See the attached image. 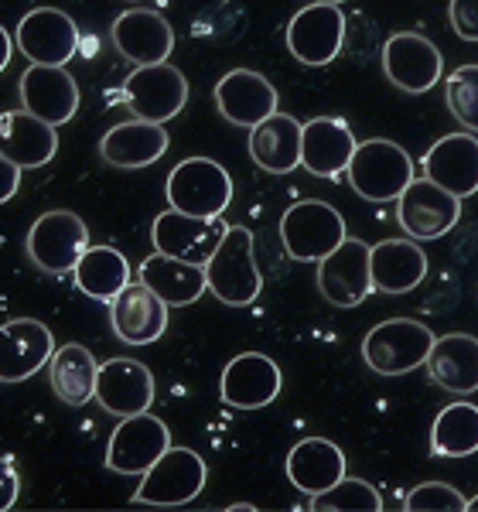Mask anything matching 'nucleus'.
Returning <instances> with one entry per match:
<instances>
[{
  "instance_id": "nucleus-13",
  "label": "nucleus",
  "mask_w": 478,
  "mask_h": 512,
  "mask_svg": "<svg viewBox=\"0 0 478 512\" xmlns=\"http://www.w3.org/2000/svg\"><path fill=\"white\" fill-rule=\"evenodd\" d=\"M14 45L31 65H69L79 52V28L59 7H35L21 18Z\"/></svg>"
},
{
  "instance_id": "nucleus-29",
  "label": "nucleus",
  "mask_w": 478,
  "mask_h": 512,
  "mask_svg": "<svg viewBox=\"0 0 478 512\" xmlns=\"http://www.w3.org/2000/svg\"><path fill=\"white\" fill-rule=\"evenodd\" d=\"M427 373L441 390L451 393H475L478 390V338L465 332L434 335V345L424 359Z\"/></svg>"
},
{
  "instance_id": "nucleus-18",
  "label": "nucleus",
  "mask_w": 478,
  "mask_h": 512,
  "mask_svg": "<svg viewBox=\"0 0 478 512\" xmlns=\"http://www.w3.org/2000/svg\"><path fill=\"white\" fill-rule=\"evenodd\" d=\"M93 396L113 417L144 414L154 403V376L137 359H106L103 366H96Z\"/></svg>"
},
{
  "instance_id": "nucleus-22",
  "label": "nucleus",
  "mask_w": 478,
  "mask_h": 512,
  "mask_svg": "<svg viewBox=\"0 0 478 512\" xmlns=\"http://www.w3.org/2000/svg\"><path fill=\"white\" fill-rule=\"evenodd\" d=\"M216 106L233 127H257L270 113H277L280 96L274 82L253 69H233L216 82Z\"/></svg>"
},
{
  "instance_id": "nucleus-16",
  "label": "nucleus",
  "mask_w": 478,
  "mask_h": 512,
  "mask_svg": "<svg viewBox=\"0 0 478 512\" xmlns=\"http://www.w3.org/2000/svg\"><path fill=\"white\" fill-rule=\"evenodd\" d=\"M18 89L24 110L48 127H62L79 110V86L65 65H28Z\"/></svg>"
},
{
  "instance_id": "nucleus-26",
  "label": "nucleus",
  "mask_w": 478,
  "mask_h": 512,
  "mask_svg": "<svg viewBox=\"0 0 478 512\" xmlns=\"http://www.w3.org/2000/svg\"><path fill=\"white\" fill-rule=\"evenodd\" d=\"M0 154L21 171L45 168L59 154V137H55V127L31 117L28 110H4L0 113Z\"/></svg>"
},
{
  "instance_id": "nucleus-20",
  "label": "nucleus",
  "mask_w": 478,
  "mask_h": 512,
  "mask_svg": "<svg viewBox=\"0 0 478 512\" xmlns=\"http://www.w3.org/2000/svg\"><path fill=\"white\" fill-rule=\"evenodd\" d=\"M226 233V222L222 219H195L185 212H161L151 226V243L154 250L164 256H175V260L188 263H205L216 250V243Z\"/></svg>"
},
{
  "instance_id": "nucleus-19",
  "label": "nucleus",
  "mask_w": 478,
  "mask_h": 512,
  "mask_svg": "<svg viewBox=\"0 0 478 512\" xmlns=\"http://www.w3.org/2000/svg\"><path fill=\"white\" fill-rule=\"evenodd\" d=\"M110 38L123 59L134 65L168 62V55L175 52V31H171V24L158 11H147V7H130V11L117 14Z\"/></svg>"
},
{
  "instance_id": "nucleus-12",
  "label": "nucleus",
  "mask_w": 478,
  "mask_h": 512,
  "mask_svg": "<svg viewBox=\"0 0 478 512\" xmlns=\"http://www.w3.org/2000/svg\"><path fill=\"white\" fill-rule=\"evenodd\" d=\"M318 291L335 308H359L373 294L369 277V246L345 236L332 253L318 260Z\"/></svg>"
},
{
  "instance_id": "nucleus-33",
  "label": "nucleus",
  "mask_w": 478,
  "mask_h": 512,
  "mask_svg": "<svg viewBox=\"0 0 478 512\" xmlns=\"http://www.w3.org/2000/svg\"><path fill=\"white\" fill-rule=\"evenodd\" d=\"M72 280H76V287L86 297L110 304L113 297L134 280V270H130V260L117 250V246L89 243L86 253L79 256V263L72 267Z\"/></svg>"
},
{
  "instance_id": "nucleus-37",
  "label": "nucleus",
  "mask_w": 478,
  "mask_h": 512,
  "mask_svg": "<svg viewBox=\"0 0 478 512\" xmlns=\"http://www.w3.org/2000/svg\"><path fill=\"white\" fill-rule=\"evenodd\" d=\"M407 512H465V495L448 482H424L407 495Z\"/></svg>"
},
{
  "instance_id": "nucleus-30",
  "label": "nucleus",
  "mask_w": 478,
  "mask_h": 512,
  "mask_svg": "<svg viewBox=\"0 0 478 512\" xmlns=\"http://www.w3.org/2000/svg\"><path fill=\"white\" fill-rule=\"evenodd\" d=\"M140 284L147 291H154L168 308H188L205 294V267L202 263H188V260H175V256H164L154 250L140 263Z\"/></svg>"
},
{
  "instance_id": "nucleus-42",
  "label": "nucleus",
  "mask_w": 478,
  "mask_h": 512,
  "mask_svg": "<svg viewBox=\"0 0 478 512\" xmlns=\"http://www.w3.org/2000/svg\"><path fill=\"white\" fill-rule=\"evenodd\" d=\"M465 512H478V495L475 499H465Z\"/></svg>"
},
{
  "instance_id": "nucleus-10",
  "label": "nucleus",
  "mask_w": 478,
  "mask_h": 512,
  "mask_svg": "<svg viewBox=\"0 0 478 512\" xmlns=\"http://www.w3.org/2000/svg\"><path fill=\"white\" fill-rule=\"evenodd\" d=\"M383 72L403 93L420 96L441 82L444 55L431 38L417 35V31H397L383 45Z\"/></svg>"
},
{
  "instance_id": "nucleus-4",
  "label": "nucleus",
  "mask_w": 478,
  "mask_h": 512,
  "mask_svg": "<svg viewBox=\"0 0 478 512\" xmlns=\"http://www.w3.org/2000/svg\"><path fill=\"white\" fill-rule=\"evenodd\" d=\"M434 345V332L424 321L414 318H390L369 328L362 338V359L379 376H407L424 366L427 352Z\"/></svg>"
},
{
  "instance_id": "nucleus-21",
  "label": "nucleus",
  "mask_w": 478,
  "mask_h": 512,
  "mask_svg": "<svg viewBox=\"0 0 478 512\" xmlns=\"http://www.w3.org/2000/svg\"><path fill=\"white\" fill-rule=\"evenodd\" d=\"M424 178L434 181L455 198L478 195V137L475 134H448L420 161Z\"/></svg>"
},
{
  "instance_id": "nucleus-15",
  "label": "nucleus",
  "mask_w": 478,
  "mask_h": 512,
  "mask_svg": "<svg viewBox=\"0 0 478 512\" xmlns=\"http://www.w3.org/2000/svg\"><path fill=\"white\" fill-rule=\"evenodd\" d=\"M284 376L280 366L263 352H243L222 369L219 396L233 410H263L280 396Z\"/></svg>"
},
{
  "instance_id": "nucleus-11",
  "label": "nucleus",
  "mask_w": 478,
  "mask_h": 512,
  "mask_svg": "<svg viewBox=\"0 0 478 512\" xmlns=\"http://www.w3.org/2000/svg\"><path fill=\"white\" fill-rule=\"evenodd\" d=\"M168 448V424L161 417H154L151 410L120 417L117 431L110 434V448H106V468L117 475H144Z\"/></svg>"
},
{
  "instance_id": "nucleus-41",
  "label": "nucleus",
  "mask_w": 478,
  "mask_h": 512,
  "mask_svg": "<svg viewBox=\"0 0 478 512\" xmlns=\"http://www.w3.org/2000/svg\"><path fill=\"white\" fill-rule=\"evenodd\" d=\"M11 55H14V38L7 35V28L0 24V72L11 65Z\"/></svg>"
},
{
  "instance_id": "nucleus-3",
  "label": "nucleus",
  "mask_w": 478,
  "mask_h": 512,
  "mask_svg": "<svg viewBox=\"0 0 478 512\" xmlns=\"http://www.w3.org/2000/svg\"><path fill=\"white\" fill-rule=\"evenodd\" d=\"M171 209L195 219H222L233 202V178L212 158H185L164 185Z\"/></svg>"
},
{
  "instance_id": "nucleus-38",
  "label": "nucleus",
  "mask_w": 478,
  "mask_h": 512,
  "mask_svg": "<svg viewBox=\"0 0 478 512\" xmlns=\"http://www.w3.org/2000/svg\"><path fill=\"white\" fill-rule=\"evenodd\" d=\"M448 18L461 41H478V0H451Z\"/></svg>"
},
{
  "instance_id": "nucleus-35",
  "label": "nucleus",
  "mask_w": 478,
  "mask_h": 512,
  "mask_svg": "<svg viewBox=\"0 0 478 512\" xmlns=\"http://www.w3.org/2000/svg\"><path fill=\"white\" fill-rule=\"evenodd\" d=\"M311 509H321V512H379L383 509V495H379L366 478L342 475L332 489L311 495Z\"/></svg>"
},
{
  "instance_id": "nucleus-14",
  "label": "nucleus",
  "mask_w": 478,
  "mask_h": 512,
  "mask_svg": "<svg viewBox=\"0 0 478 512\" xmlns=\"http://www.w3.org/2000/svg\"><path fill=\"white\" fill-rule=\"evenodd\" d=\"M345 41V18L335 4H308L287 24V52L301 65H328L339 59Z\"/></svg>"
},
{
  "instance_id": "nucleus-36",
  "label": "nucleus",
  "mask_w": 478,
  "mask_h": 512,
  "mask_svg": "<svg viewBox=\"0 0 478 512\" xmlns=\"http://www.w3.org/2000/svg\"><path fill=\"white\" fill-rule=\"evenodd\" d=\"M444 103L468 134H478V65H461L444 82Z\"/></svg>"
},
{
  "instance_id": "nucleus-34",
  "label": "nucleus",
  "mask_w": 478,
  "mask_h": 512,
  "mask_svg": "<svg viewBox=\"0 0 478 512\" xmlns=\"http://www.w3.org/2000/svg\"><path fill=\"white\" fill-rule=\"evenodd\" d=\"M478 451V407L475 403H451L434 417L431 454L434 458H468Z\"/></svg>"
},
{
  "instance_id": "nucleus-6",
  "label": "nucleus",
  "mask_w": 478,
  "mask_h": 512,
  "mask_svg": "<svg viewBox=\"0 0 478 512\" xmlns=\"http://www.w3.org/2000/svg\"><path fill=\"white\" fill-rule=\"evenodd\" d=\"M205 478H209V468H205L202 454L171 444L144 472V482L134 492V502L137 506H158V509L188 506L192 499H199V492L205 489Z\"/></svg>"
},
{
  "instance_id": "nucleus-8",
  "label": "nucleus",
  "mask_w": 478,
  "mask_h": 512,
  "mask_svg": "<svg viewBox=\"0 0 478 512\" xmlns=\"http://www.w3.org/2000/svg\"><path fill=\"white\" fill-rule=\"evenodd\" d=\"M123 99H127L130 113L147 123H168L175 120L188 103V79L181 76L171 62L158 65H137L127 79H123Z\"/></svg>"
},
{
  "instance_id": "nucleus-23",
  "label": "nucleus",
  "mask_w": 478,
  "mask_h": 512,
  "mask_svg": "<svg viewBox=\"0 0 478 512\" xmlns=\"http://www.w3.org/2000/svg\"><path fill=\"white\" fill-rule=\"evenodd\" d=\"M359 140L342 117H315L301 123V168L315 178L345 175Z\"/></svg>"
},
{
  "instance_id": "nucleus-43",
  "label": "nucleus",
  "mask_w": 478,
  "mask_h": 512,
  "mask_svg": "<svg viewBox=\"0 0 478 512\" xmlns=\"http://www.w3.org/2000/svg\"><path fill=\"white\" fill-rule=\"evenodd\" d=\"M311 4H335V7H342L345 0H311Z\"/></svg>"
},
{
  "instance_id": "nucleus-9",
  "label": "nucleus",
  "mask_w": 478,
  "mask_h": 512,
  "mask_svg": "<svg viewBox=\"0 0 478 512\" xmlns=\"http://www.w3.org/2000/svg\"><path fill=\"white\" fill-rule=\"evenodd\" d=\"M397 219H400L403 233L410 239H417V243L441 239L444 233H451V229L458 226L461 198L444 192V188H438L434 181H427L420 175L397 195Z\"/></svg>"
},
{
  "instance_id": "nucleus-1",
  "label": "nucleus",
  "mask_w": 478,
  "mask_h": 512,
  "mask_svg": "<svg viewBox=\"0 0 478 512\" xmlns=\"http://www.w3.org/2000/svg\"><path fill=\"white\" fill-rule=\"evenodd\" d=\"M205 267V291L229 308H250L263 291V274L253 256V233L246 226H226Z\"/></svg>"
},
{
  "instance_id": "nucleus-39",
  "label": "nucleus",
  "mask_w": 478,
  "mask_h": 512,
  "mask_svg": "<svg viewBox=\"0 0 478 512\" xmlns=\"http://www.w3.org/2000/svg\"><path fill=\"white\" fill-rule=\"evenodd\" d=\"M21 495V475H18V465H14L11 454H0V512L14 509Z\"/></svg>"
},
{
  "instance_id": "nucleus-31",
  "label": "nucleus",
  "mask_w": 478,
  "mask_h": 512,
  "mask_svg": "<svg viewBox=\"0 0 478 512\" xmlns=\"http://www.w3.org/2000/svg\"><path fill=\"white\" fill-rule=\"evenodd\" d=\"M250 158L267 175H291L301 168V123L287 113H270L250 127Z\"/></svg>"
},
{
  "instance_id": "nucleus-5",
  "label": "nucleus",
  "mask_w": 478,
  "mask_h": 512,
  "mask_svg": "<svg viewBox=\"0 0 478 512\" xmlns=\"http://www.w3.org/2000/svg\"><path fill=\"white\" fill-rule=\"evenodd\" d=\"M345 233V219L335 205L318 202V198H304L294 202L291 209L280 216V243L284 253L298 263H318L325 253H332Z\"/></svg>"
},
{
  "instance_id": "nucleus-2",
  "label": "nucleus",
  "mask_w": 478,
  "mask_h": 512,
  "mask_svg": "<svg viewBox=\"0 0 478 512\" xmlns=\"http://www.w3.org/2000/svg\"><path fill=\"white\" fill-rule=\"evenodd\" d=\"M345 178L356 188V195L369 202H393L410 181L417 178L414 161L397 140H362L352 151V161L345 168Z\"/></svg>"
},
{
  "instance_id": "nucleus-25",
  "label": "nucleus",
  "mask_w": 478,
  "mask_h": 512,
  "mask_svg": "<svg viewBox=\"0 0 478 512\" xmlns=\"http://www.w3.org/2000/svg\"><path fill=\"white\" fill-rule=\"evenodd\" d=\"M369 277L373 291L383 294H410L427 277V253L417 239H383L369 246Z\"/></svg>"
},
{
  "instance_id": "nucleus-27",
  "label": "nucleus",
  "mask_w": 478,
  "mask_h": 512,
  "mask_svg": "<svg viewBox=\"0 0 478 512\" xmlns=\"http://www.w3.org/2000/svg\"><path fill=\"white\" fill-rule=\"evenodd\" d=\"M171 147V137L161 123L147 120H127L110 127L100 140V158L110 168H151L154 161H161Z\"/></svg>"
},
{
  "instance_id": "nucleus-28",
  "label": "nucleus",
  "mask_w": 478,
  "mask_h": 512,
  "mask_svg": "<svg viewBox=\"0 0 478 512\" xmlns=\"http://www.w3.org/2000/svg\"><path fill=\"white\" fill-rule=\"evenodd\" d=\"M287 482L304 495H318L332 489L345 475V454L328 437H304L287 451Z\"/></svg>"
},
{
  "instance_id": "nucleus-40",
  "label": "nucleus",
  "mask_w": 478,
  "mask_h": 512,
  "mask_svg": "<svg viewBox=\"0 0 478 512\" xmlns=\"http://www.w3.org/2000/svg\"><path fill=\"white\" fill-rule=\"evenodd\" d=\"M18 188H21V168L0 154V205L11 202V198L18 195Z\"/></svg>"
},
{
  "instance_id": "nucleus-7",
  "label": "nucleus",
  "mask_w": 478,
  "mask_h": 512,
  "mask_svg": "<svg viewBox=\"0 0 478 512\" xmlns=\"http://www.w3.org/2000/svg\"><path fill=\"white\" fill-rule=\"evenodd\" d=\"M28 256L41 274L52 277H69L72 267L79 263V256L89 246V226L76 212L69 209H52L41 212L28 229Z\"/></svg>"
},
{
  "instance_id": "nucleus-24",
  "label": "nucleus",
  "mask_w": 478,
  "mask_h": 512,
  "mask_svg": "<svg viewBox=\"0 0 478 512\" xmlns=\"http://www.w3.org/2000/svg\"><path fill=\"white\" fill-rule=\"evenodd\" d=\"M168 304L161 301L154 291H147L144 284L130 280L123 291L110 301V325L117 338L127 345H151L158 342L168 328Z\"/></svg>"
},
{
  "instance_id": "nucleus-17",
  "label": "nucleus",
  "mask_w": 478,
  "mask_h": 512,
  "mask_svg": "<svg viewBox=\"0 0 478 512\" xmlns=\"http://www.w3.org/2000/svg\"><path fill=\"white\" fill-rule=\"evenodd\" d=\"M55 335L38 318H14L0 325V383H24L48 366Z\"/></svg>"
},
{
  "instance_id": "nucleus-32",
  "label": "nucleus",
  "mask_w": 478,
  "mask_h": 512,
  "mask_svg": "<svg viewBox=\"0 0 478 512\" xmlns=\"http://www.w3.org/2000/svg\"><path fill=\"white\" fill-rule=\"evenodd\" d=\"M48 383L65 407H86L96 390V355L79 342L59 345L48 359Z\"/></svg>"
}]
</instances>
